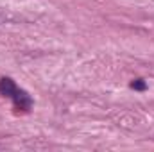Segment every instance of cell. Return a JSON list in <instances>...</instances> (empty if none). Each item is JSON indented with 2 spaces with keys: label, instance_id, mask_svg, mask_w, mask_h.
Segmentation results:
<instances>
[{
  "label": "cell",
  "instance_id": "cell-1",
  "mask_svg": "<svg viewBox=\"0 0 154 152\" xmlns=\"http://www.w3.org/2000/svg\"><path fill=\"white\" fill-rule=\"evenodd\" d=\"M0 95L11 99L16 111H29L32 108V99L29 97V93L25 90L18 88L14 84V81L9 79V77H2L0 79Z\"/></svg>",
  "mask_w": 154,
  "mask_h": 152
},
{
  "label": "cell",
  "instance_id": "cell-2",
  "mask_svg": "<svg viewBox=\"0 0 154 152\" xmlns=\"http://www.w3.org/2000/svg\"><path fill=\"white\" fill-rule=\"evenodd\" d=\"M131 88H133V90H138V91H143V90L147 88V84H145L143 79H136V81L131 82Z\"/></svg>",
  "mask_w": 154,
  "mask_h": 152
}]
</instances>
